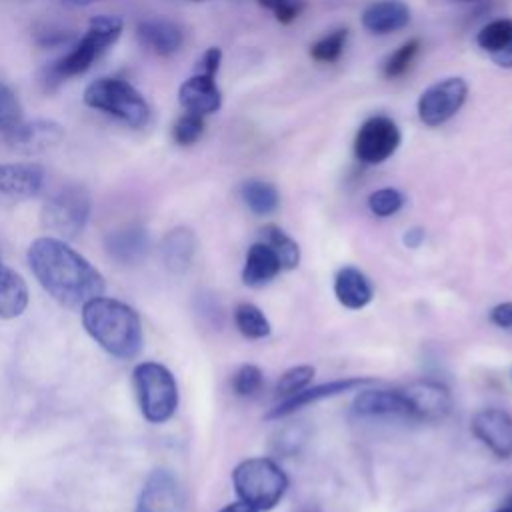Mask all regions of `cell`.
I'll return each instance as SVG.
<instances>
[{
  "label": "cell",
  "instance_id": "cell-1",
  "mask_svg": "<svg viewBox=\"0 0 512 512\" xmlns=\"http://www.w3.org/2000/svg\"><path fill=\"white\" fill-rule=\"evenodd\" d=\"M26 258L38 284L66 308L80 310L86 302L104 294L102 274L66 240L54 236L36 238Z\"/></svg>",
  "mask_w": 512,
  "mask_h": 512
},
{
  "label": "cell",
  "instance_id": "cell-2",
  "mask_svg": "<svg viewBox=\"0 0 512 512\" xmlns=\"http://www.w3.org/2000/svg\"><path fill=\"white\" fill-rule=\"evenodd\" d=\"M80 310L86 332L108 354L122 360H132L140 354L144 332L140 316L132 306L116 298L98 296Z\"/></svg>",
  "mask_w": 512,
  "mask_h": 512
},
{
  "label": "cell",
  "instance_id": "cell-3",
  "mask_svg": "<svg viewBox=\"0 0 512 512\" xmlns=\"http://www.w3.org/2000/svg\"><path fill=\"white\" fill-rule=\"evenodd\" d=\"M122 30L124 22L120 16H92L84 36L64 56H60L46 68V86L50 88L52 84L84 74L120 38Z\"/></svg>",
  "mask_w": 512,
  "mask_h": 512
},
{
  "label": "cell",
  "instance_id": "cell-4",
  "mask_svg": "<svg viewBox=\"0 0 512 512\" xmlns=\"http://www.w3.org/2000/svg\"><path fill=\"white\" fill-rule=\"evenodd\" d=\"M232 482L240 500L258 512L274 508L288 488L284 470L264 456L242 460L232 472Z\"/></svg>",
  "mask_w": 512,
  "mask_h": 512
},
{
  "label": "cell",
  "instance_id": "cell-5",
  "mask_svg": "<svg viewBox=\"0 0 512 512\" xmlns=\"http://www.w3.org/2000/svg\"><path fill=\"white\" fill-rule=\"evenodd\" d=\"M84 104L106 112L132 128H142L150 120L146 98L122 78L102 76L90 82L84 90Z\"/></svg>",
  "mask_w": 512,
  "mask_h": 512
},
{
  "label": "cell",
  "instance_id": "cell-6",
  "mask_svg": "<svg viewBox=\"0 0 512 512\" xmlns=\"http://www.w3.org/2000/svg\"><path fill=\"white\" fill-rule=\"evenodd\" d=\"M132 384L140 412L148 422L162 424L174 416L178 408V386L164 364H136L132 370Z\"/></svg>",
  "mask_w": 512,
  "mask_h": 512
},
{
  "label": "cell",
  "instance_id": "cell-7",
  "mask_svg": "<svg viewBox=\"0 0 512 512\" xmlns=\"http://www.w3.org/2000/svg\"><path fill=\"white\" fill-rule=\"evenodd\" d=\"M90 216V194L78 184H70L52 194L40 212L42 226L60 240L76 238Z\"/></svg>",
  "mask_w": 512,
  "mask_h": 512
},
{
  "label": "cell",
  "instance_id": "cell-8",
  "mask_svg": "<svg viewBox=\"0 0 512 512\" xmlns=\"http://www.w3.org/2000/svg\"><path fill=\"white\" fill-rule=\"evenodd\" d=\"M468 84L460 76L442 78L430 84L418 98L416 110L424 126L434 128L448 122L466 102Z\"/></svg>",
  "mask_w": 512,
  "mask_h": 512
},
{
  "label": "cell",
  "instance_id": "cell-9",
  "mask_svg": "<svg viewBox=\"0 0 512 512\" xmlns=\"http://www.w3.org/2000/svg\"><path fill=\"white\" fill-rule=\"evenodd\" d=\"M402 134L398 124L388 116H370L356 132L354 154L362 164L376 166L386 162L400 146Z\"/></svg>",
  "mask_w": 512,
  "mask_h": 512
},
{
  "label": "cell",
  "instance_id": "cell-10",
  "mask_svg": "<svg viewBox=\"0 0 512 512\" xmlns=\"http://www.w3.org/2000/svg\"><path fill=\"white\" fill-rule=\"evenodd\" d=\"M134 512H184V492L178 478L166 470H154L138 496Z\"/></svg>",
  "mask_w": 512,
  "mask_h": 512
},
{
  "label": "cell",
  "instance_id": "cell-11",
  "mask_svg": "<svg viewBox=\"0 0 512 512\" xmlns=\"http://www.w3.org/2000/svg\"><path fill=\"white\" fill-rule=\"evenodd\" d=\"M400 392L408 404L410 418L436 422L450 412V406H452L450 392L444 384L436 380H416Z\"/></svg>",
  "mask_w": 512,
  "mask_h": 512
},
{
  "label": "cell",
  "instance_id": "cell-12",
  "mask_svg": "<svg viewBox=\"0 0 512 512\" xmlns=\"http://www.w3.org/2000/svg\"><path fill=\"white\" fill-rule=\"evenodd\" d=\"M44 184V170L34 162L0 164V202H24L40 194Z\"/></svg>",
  "mask_w": 512,
  "mask_h": 512
},
{
  "label": "cell",
  "instance_id": "cell-13",
  "mask_svg": "<svg viewBox=\"0 0 512 512\" xmlns=\"http://www.w3.org/2000/svg\"><path fill=\"white\" fill-rule=\"evenodd\" d=\"M472 434L498 458L512 456V416L500 408H486L472 418Z\"/></svg>",
  "mask_w": 512,
  "mask_h": 512
},
{
  "label": "cell",
  "instance_id": "cell-14",
  "mask_svg": "<svg viewBox=\"0 0 512 512\" xmlns=\"http://www.w3.org/2000/svg\"><path fill=\"white\" fill-rule=\"evenodd\" d=\"M214 78L216 76L198 72L180 84L178 100L186 112L206 116V114H214L220 110L222 92Z\"/></svg>",
  "mask_w": 512,
  "mask_h": 512
},
{
  "label": "cell",
  "instance_id": "cell-15",
  "mask_svg": "<svg viewBox=\"0 0 512 512\" xmlns=\"http://www.w3.org/2000/svg\"><path fill=\"white\" fill-rule=\"evenodd\" d=\"M372 380L370 378H342V380H332V382H326V384H318V386H312V388H304L300 392H296L294 396H288L284 398L278 406H274L266 418L268 420H274V418H282V416H288L292 414L294 410L302 408V406H308L312 402H318V400H324V398H332V396H338L342 392H348L352 388H358L362 384H370Z\"/></svg>",
  "mask_w": 512,
  "mask_h": 512
},
{
  "label": "cell",
  "instance_id": "cell-16",
  "mask_svg": "<svg viewBox=\"0 0 512 512\" xmlns=\"http://www.w3.org/2000/svg\"><path fill=\"white\" fill-rule=\"evenodd\" d=\"M6 136L8 142L22 152H42L62 140L64 128L56 120L36 118L32 122H22Z\"/></svg>",
  "mask_w": 512,
  "mask_h": 512
},
{
  "label": "cell",
  "instance_id": "cell-17",
  "mask_svg": "<svg viewBox=\"0 0 512 512\" xmlns=\"http://www.w3.org/2000/svg\"><path fill=\"white\" fill-rule=\"evenodd\" d=\"M136 36L138 42L154 52L156 56H172L174 52L180 50L184 42V34L180 26L166 18H148L140 20L136 26Z\"/></svg>",
  "mask_w": 512,
  "mask_h": 512
},
{
  "label": "cell",
  "instance_id": "cell-18",
  "mask_svg": "<svg viewBox=\"0 0 512 512\" xmlns=\"http://www.w3.org/2000/svg\"><path fill=\"white\" fill-rule=\"evenodd\" d=\"M360 22L370 34L386 36L410 24V8L402 0H380L362 12Z\"/></svg>",
  "mask_w": 512,
  "mask_h": 512
},
{
  "label": "cell",
  "instance_id": "cell-19",
  "mask_svg": "<svg viewBox=\"0 0 512 512\" xmlns=\"http://www.w3.org/2000/svg\"><path fill=\"white\" fill-rule=\"evenodd\" d=\"M336 300L350 310H360L372 300V284L364 272L354 266H344L334 278Z\"/></svg>",
  "mask_w": 512,
  "mask_h": 512
},
{
  "label": "cell",
  "instance_id": "cell-20",
  "mask_svg": "<svg viewBox=\"0 0 512 512\" xmlns=\"http://www.w3.org/2000/svg\"><path fill=\"white\" fill-rule=\"evenodd\" d=\"M160 252H162L164 266L170 272H174V274L186 272L190 268V264L194 260V252H196L194 232L184 226L170 230L162 240Z\"/></svg>",
  "mask_w": 512,
  "mask_h": 512
},
{
  "label": "cell",
  "instance_id": "cell-21",
  "mask_svg": "<svg viewBox=\"0 0 512 512\" xmlns=\"http://www.w3.org/2000/svg\"><path fill=\"white\" fill-rule=\"evenodd\" d=\"M358 416H408V404L400 390H362L354 398Z\"/></svg>",
  "mask_w": 512,
  "mask_h": 512
},
{
  "label": "cell",
  "instance_id": "cell-22",
  "mask_svg": "<svg viewBox=\"0 0 512 512\" xmlns=\"http://www.w3.org/2000/svg\"><path fill=\"white\" fill-rule=\"evenodd\" d=\"M280 270L282 268H280L276 254L272 252V248L268 244H264L260 240V242L252 244L246 254V262L242 268V280H244V284H248L252 288H260V286L268 284L270 280H274Z\"/></svg>",
  "mask_w": 512,
  "mask_h": 512
},
{
  "label": "cell",
  "instance_id": "cell-23",
  "mask_svg": "<svg viewBox=\"0 0 512 512\" xmlns=\"http://www.w3.org/2000/svg\"><path fill=\"white\" fill-rule=\"evenodd\" d=\"M28 306V286L24 278L0 262V318H16Z\"/></svg>",
  "mask_w": 512,
  "mask_h": 512
},
{
  "label": "cell",
  "instance_id": "cell-24",
  "mask_svg": "<svg viewBox=\"0 0 512 512\" xmlns=\"http://www.w3.org/2000/svg\"><path fill=\"white\" fill-rule=\"evenodd\" d=\"M146 250V232L138 226H128L110 234L108 252L120 262H132Z\"/></svg>",
  "mask_w": 512,
  "mask_h": 512
},
{
  "label": "cell",
  "instance_id": "cell-25",
  "mask_svg": "<svg viewBox=\"0 0 512 512\" xmlns=\"http://www.w3.org/2000/svg\"><path fill=\"white\" fill-rule=\"evenodd\" d=\"M242 200L254 214L266 216L278 208L280 194L270 182L248 180L242 184Z\"/></svg>",
  "mask_w": 512,
  "mask_h": 512
},
{
  "label": "cell",
  "instance_id": "cell-26",
  "mask_svg": "<svg viewBox=\"0 0 512 512\" xmlns=\"http://www.w3.org/2000/svg\"><path fill=\"white\" fill-rule=\"evenodd\" d=\"M262 242L272 248L276 254L282 270H292L300 262V248L298 244L278 226L268 224L262 228Z\"/></svg>",
  "mask_w": 512,
  "mask_h": 512
},
{
  "label": "cell",
  "instance_id": "cell-27",
  "mask_svg": "<svg viewBox=\"0 0 512 512\" xmlns=\"http://www.w3.org/2000/svg\"><path fill=\"white\" fill-rule=\"evenodd\" d=\"M234 322H236V328L246 336V338H252V340H258V338H266L270 334V322L268 318L264 316V312L250 304V302H244V304H238L236 310H234Z\"/></svg>",
  "mask_w": 512,
  "mask_h": 512
},
{
  "label": "cell",
  "instance_id": "cell-28",
  "mask_svg": "<svg viewBox=\"0 0 512 512\" xmlns=\"http://www.w3.org/2000/svg\"><path fill=\"white\" fill-rule=\"evenodd\" d=\"M476 42L488 54L504 50L512 42V18H496L484 24L476 36Z\"/></svg>",
  "mask_w": 512,
  "mask_h": 512
},
{
  "label": "cell",
  "instance_id": "cell-29",
  "mask_svg": "<svg viewBox=\"0 0 512 512\" xmlns=\"http://www.w3.org/2000/svg\"><path fill=\"white\" fill-rule=\"evenodd\" d=\"M346 42H348V28L330 30L310 46V56L314 62L332 64L344 54Z\"/></svg>",
  "mask_w": 512,
  "mask_h": 512
},
{
  "label": "cell",
  "instance_id": "cell-30",
  "mask_svg": "<svg viewBox=\"0 0 512 512\" xmlns=\"http://www.w3.org/2000/svg\"><path fill=\"white\" fill-rule=\"evenodd\" d=\"M420 50V40L418 38H412V40H406L404 44H400L384 62L382 66V72L386 78H398L402 74L408 72V68L412 66L416 54Z\"/></svg>",
  "mask_w": 512,
  "mask_h": 512
},
{
  "label": "cell",
  "instance_id": "cell-31",
  "mask_svg": "<svg viewBox=\"0 0 512 512\" xmlns=\"http://www.w3.org/2000/svg\"><path fill=\"white\" fill-rule=\"evenodd\" d=\"M22 106L10 86L0 80V132L10 134L22 124Z\"/></svg>",
  "mask_w": 512,
  "mask_h": 512
},
{
  "label": "cell",
  "instance_id": "cell-32",
  "mask_svg": "<svg viewBox=\"0 0 512 512\" xmlns=\"http://www.w3.org/2000/svg\"><path fill=\"white\" fill-rule=\"evenodd\" d=\"M202 134H204V116L194 112L182 114L172 126V138L180 146H190L198 142Z\"/></svg>",
  "mask_w": 512,
  "mask_h": 512
},
{
  "label": "cell",
  "instance_id": "cell-33",
  "mask_svg": "<svg viewBox=\"0 0 512 512\" xmlns=\"http://www.w3.org/2000/svg\"><path fill=\"white\" fill-rule=\"evenodd\" d=\"M312 378H314V368L312 366H308V364L294 366V368L286 370L280 376V380L276 384V394L282 396V400L288 398V396H294L296 392L304 390L312 382Z\"/></svg>",
  "mask_w": 512,
  "mask_h": 512
},
{
  "label": "cell",
  "instance_id": "cell-34",
  "mask_svg": "<svg viewBox=\"0 0 512 512\" xmlns=\"http://www.w3.org/2000/svg\"><path fill=\"white\" fill-rule=\"evenodd\" d=\"M404 204V196L396 188H380L368 196V208L380 218L396 214Z\"/></svg>",
  "mask_w": 512,
  "mask_h": 512
},
{
  "label": "cell",
  "instance_id": "cell-35",
  "mask_svg": "<svg viewBox=\"0 0 512 512\" xmlns=\"http://www.w3.org/2000/svg\"><path fill=\"white\" fill-rule=\"evenodd\" d=\"M232 388L238 396H254L262 388V370L254 364H244L232 378Z\"/></svg>",
  "mask_w": 512,
  "mask_h": 512
},
{
  "label": "cell",
  "instance_id": "cell-36",
  "mask_svg": "<svg viewBox=\"0 0 512 512\" xmlns=\"http://www.w3.org/2000/svg\"><path fill=\"white\" fill-rule=\"evenodd\" d=\"M302 8H304V2H302V0H286V2L274 12V16H276V20H278L280 24H290V22H294V20L300 16Z\"/></svg>",
  "mask_w": 512,
  "mask_h": 512
},
{
  "label": "cell",
  "instance_id": "cell-37",
  "mask_svg": "<svg viewBox=\"0 0 512 512\" xmlns=\"http://www.w3.org/2000/svg\"><path fill=\"white\" fill-rule=\"evenodd\" d=\"M220 62H222V50L220 48H216V46H212V48H208L204 54H202V58H200V72H204V74H210V76H216V72H218V68H220Z\"/></svg>",
  "mask_w": 512,
  "mask_h": 512
},
{
  "label": "cell",
  "instance_id": "cell-38",
  "mask_svg": "<svg viewBox=\"0 0 512 512\" xmlns=\"http://www.w3.org/2000/svg\"><path fill=\"white\" fill-rule=\"evenodd\" d=\"M490 320L500 328H512V302H502L492 308Z\"/></svg>",
  "mask_w": 512,
  "mask_h": 512
},
{
  "label": "cell",
  "instance_id": "cell-39",
  "mask_svg": "<svg viewBox=\"0 0 512 512\" xmlns=\"http://www.w3.org/2000/svg\"><path fill=\"white\" fill-rule=\"evenodd\" d=\"M424 242V230L422 228H410L404 232V244L408 248H418Z\"/></svg>",
  "mask_w": 512,
  "mask_h": 512
},
{
  "label": "cell",
  "instance_id": "cell-40",
  "mask_svg": "<svg viewBox=\"0 0 512 512\" xmlns=\"http://www.w3.org/2000/svg\"><path fill=\"white\" fill-rule=\"evenodd\" d=\"M490 58L494 60V64H498L502 68H512V42L504 50H500L496 54H490Z\"/></svg>",
  "mask_w": 512,
  "mask_h": 512
},
{
  "label": "cell",
  "instance_id": "cell-41",
  "mask_svg": "<svg viewBox=\"0 0 512 512\" xmlns=\"http://www.w3.org/2000/svg\"><path fill=\"white\" fill-rule=\"evenodd\" d=\"M218 512H258L256 508H252L250 504H246V502H232V504H228V506H224L222 510H218Z\"/></svg>",
  "mask_w": 512,
  "mask_h": 512
},
{
  "label": "cell",
  "instance_id": "cell-42",
  "mask_svg": "<svg viewBox=\"0 0 512 512\" xmlns=\"http://www.w3.org/2000/svg\"><path fill=\"white\" fill-rule=\"evenodd\" d=\"M284 2H286V0H258V4H260L262 8H268V10H272V12H276Z\"/></svg>",
  "mask_w": 512,
  "mask_h": 512
},
{
  "label": "cell",
  "instance_id": "cell-43",
  "mask_svg": "<svg viewBox=\"0 0 512 512\" xmlns=\"http://www.w3.org/2000/svg\"><path fill=\"white\" fill-rule=\"evenodd\" d=\"M62 2L68 4V6H90V4H96L100 0H62Z\"/></svg>",
  "mask_w": 512,
  "mask_h": 512
},
{
  "label": "cell",
  "instance_id": "cell-44",
  "mask_svg": "<svg viewBox=\"0 0 512 512\" xmlns=\"http://www.w3.org/2000/svg\"><path fill=\"white\" fill-rule=\"evenodd\" d=\"M496 512H512V496H510V500H508V504L504 506V508H500V510H496Z\"/></svg>",
  "mask_w": 512,
  "mask_h": 512
},
{
  "label": "cell",
  "instance_id": "cell-45",
  "mask_svg": "<svg viewBox=\"0 0 512 512\" xmlns=\"http://www.w3.org/2000/svg\"><path fill=\"white\" fill-rule=\"evenodd\" d=\"M460 2H472V0H460Z\"/></svg>",
  "mask_w": 512,
  "mask_h": 512
},
{
  "label": "cell",
  "instance_id": "cell-46",
  "mask_svg": "<svg viewBox=\"0 0 512 512\" xmlns=\"http://www.w3.org/2000/svg\"><path fill=\"white\" fill-rule=\"evenodd\" d=\"M194 2H202V0H194Z\"/></svg>",
  "mask_w": 512,
  "mask_h": 512
},
{
  "label": "cell",
  "instance_id": "cell-47",
  "mask_svg": "<svg viewBox=\"0 0 512 512\" xmlns=\"http://www.w3.org/2000/svg\"><path fill=\"white\" fill-rule=\"evenodd\" d=\"M510 378H512V372H510Z\"/></svg>",
  "mask_w": 512,
  "mask_h": 512
}]
</instances>
